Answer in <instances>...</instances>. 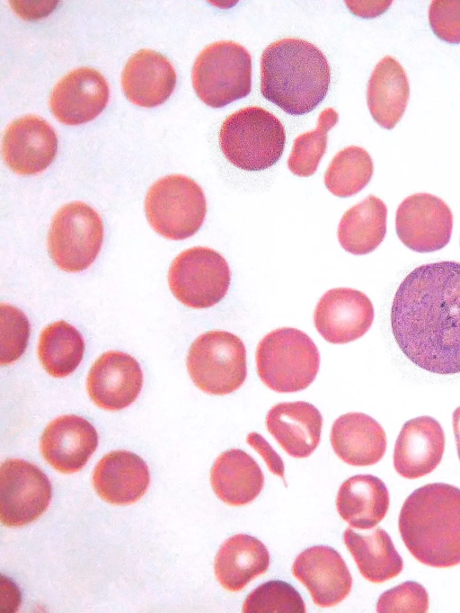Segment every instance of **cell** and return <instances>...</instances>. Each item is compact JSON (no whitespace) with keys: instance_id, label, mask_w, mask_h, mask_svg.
Segmentation results:
<instances>
[{"instance_id":"15","label":"cell","mask_w":460,"mask_h":613,"mask_svg":"<svg viewBox=\"0 0 460 613\" xmlns=\"http://www.w3.org/2000/svg\"><path fill=\"white\" fill-rule=\"evenodd\" d=\"M58 150L54 129L41 117L29 114L12 121L2 141L7 166L20 175L38 174L53 162Z\"/></svg>"},{"instance_id":"17","label":"cell","mask_w":460,"mask_h":613,"mask_svg":"<svg viewBox=\"0 0 460 613\" xmlns=\"http://www.w3.org/2000/svg\"><path fill=\"white\" fill-rule=\"evenodd\" d=\"M292 573L321 608L339 604L352 587L346 563L338 551L328 546H314L302 551L294 561Z\"/></svg>"},{"instance_id":"39","label":"cell","mask_w":460,"mask_h":613,"mask_svg":"<svg viewBox=\"0 0 460 613\" xmlns=\"http://www.w3.org/2000/svg\"><path fill=\"white\" fill-rule=\"evenodd\" d=\"M12 4L13 10L15 11L16 13H18L21 17L26 18V20H29L30 18L37 19L39 17L45 16L51 13V11L54 9L56 6L55 4H58L57 1L55 2H34V4H31V2H25L27 4H24L23 2H10ZM31 20V19H30Z\"/></svg>"},{"instance_id":"34","label":"cell","mask_w":460,"mask_h":613,"mask_svg":"<svg viewBox=\"0 0 460 613\" xmlns=\"http://www.w3.org/2000/svg\"><path fill=\"white\" fill-rule=\"evenodd\" d=\"M1 356L2 366L16 361L25 351L31 333L27 316L15 306L2 303Z\"/></svg>"},{"instance_id":"27","label":"cell","mask_w":460,"mask_h":613,"mask_svg":"<svg viewBox=\"0 0 460 613\" xmlns=\"http://www.w3.org/2000/svg\"><path fill=\"white\" fill-rule=\"evenodd\" d=\"M336 507L340 516L352 528L369 529L385 518L389 508V493L377 476L356 475L341 485Z\"/></svg>"},{"instance_id":"26","label":"cell","mask_w":460,"mask_h":613,"mask_svg":"<svg viewBox=\"0 0 460 613\" xmlns=\"http://www.w3.org/2000/svg\"><path fill=\"white\" fill-rule=\"evenodd\" d=\"M410 86L402 65L393 57H384L375 67L367 89V107L375 121L392 129L402 117Z\"/></svg>"},{"instance_id":"24","label":"cell","mask_w":460,"mask_h":613,"mask_svg":"<svg viewBox=\"0 0 460 613\" xmlns=\"http://www.w3.org/2000/svg\"><path fill=\"white\" fill-rule=\"evenodd\" d=\"M270 566V553L255 537L236 534L228 537L215 557L214 570L221 586L233 592L242 591Z\"/></svg>"},{"instance_id":"4","label":"cell","mask_w":460,"mask_h":613,"mask_svg":"<svg viewBox=\"0 0 460 613\" xmlns=\"http://www.w3.org/2000/svg\"><path fill=\"white\" fill-rule=\"evenodd\" d=\"M286 143L283 124L259 106H247L230 114L219 130L225 157L244 171H261L275 164Z\"/></svg>"},{"instance_id":"25","label":"cell","mask_w":460,"mask_h":613,"mask_svg":"<svg viewBox=\"0 0 460 613\" xmlns=\"http://www.w3.org/2000/svg\"><path fill=\"white\" fill-rule=\"evenodd\" d=\"M210 483L222 502L231 506H243L261 493L264 475L248 453L232 449L217 458L210 471Z\"/></svg>"},{"instance_id":"2","label":"cell","mask_w":460,"mask_h":613,"mask_svg":"<svg viewBox=\"0 0 460 613\" xmlns=\"http://www.w3.org/2000/svg\"><path fill=\"white\" fill-rule=\"evenodd\" d=\"M399 531L410 553L421 564L445 568L460 564V489L433 483L404 501Z\"/></svg>"},{"instance_id":"28","label":"cell","mask_w":460,"mask_h":613,"mask_svg":"<svg viewBox=\"0 0 460 613\" xmlns=\"http://www.w3.org/2000/svg\"><path fill=\"white\" fill-rule=\"evenodd\" d=\"M343 540L359 573L367 581L381 583L402 571V558L385 529L377 528L371 533L359 534L349 528Z\"/></svg>"},{"instance_id":"22","label":"cell","mask_w":460,"mask_h":613,"mask_svg":"<svg viewBox=\"0 0 460 613\" xmlns=\"http://www.w3.org/2000/svg\"><path fill=\"white\" fill-rule=\"evenodd\" d=\"M268 431L291 457H309L317 448L323 426L319 410L304 401L273 405L266 416Z\"/></svg>"},{"instance_id":"14","label":"cell","mask_w":460,"mask_h":613,"mask_svg":"<svg viewBox=\"0 0 460 613\" xmlns=\"http://www.w3.org/2000/svg\"><path fill=\"white\" fill-rule=\"evenodd\" d=\"M110 87L96 69L82 67L68 72L53 87L49 108L61 123L75 126L95 119L106 107Z\"/></svg>"},{"instance_id":"5","label":"cell","mask_w":460,"mask_h":613,"mask_svg":"<svg viewBox=\"0 0 460 613\" xmlns=\"http://www.w3.org/2000/svg\"><path fill=\"white\" fill-rule=\"evenodd\" d=\"M258 376L278 393L298 392L314 380L320 354L313 340L303 331L282 327L271 331L259 342L256 353Z\"/></svg>"},{"instance_id":"3","label":"cell","mask_w":460,"mask_h":613,"mask_svg":"<svg viewBox=\"0 0 460 613\" xmlns=\"http://www.w3.org/2000/svg\"><path fill=\"white\" fill-rule=\"evenodd\" d=\"M331 68L313 43L284 38L270 44L261 57V93L290 115L314 110L325 98Z\"/></svg>"},{"instance_id":"37","label":"cell","mask_w":460,"mask_h":613,"mask_svg":"<svg viewBox=\"0 0 460 613\" xmlns=\"http://www.w3.org/2000/svg\"><path fill=\"white\" fill-rule=\"evenodd\" d=\"M246 440L264 458L269 469L284 480L283 461L265 439L259 433L252 432Z\"/></svg>"},{"instance_id":"10","label":"cell","mask_w":460,"mask_h":613,"mask_svg":"<svg viewBox=\"0 0 460 613\" xmlns=\"http://www.w3.org/2000/svg\"><path fill=\"white\" fill-rule=\"evenodd\" d=\"M168 282L173 296L183 305L195 309L208 308L226 297L231 271L218 252L195 246L181 252L172 261Z\"/></svg>"},{"instance_id":"21","label":"cell","mask_w":460,"mask_h":613,"mask_svg":"<svg viewBox=\"0 0 460 613\" xmlns=\"http://www.w3.org/2000/svg\"><path fill=\"white\" fill-rule=\"evenodd\" d=\"M150 473L146 463L128 450L104 455L93 473V485L105 502L127 505L138 501L147 491Z\"/></svg>"},{"instance_id":"19","label":"cell","mask_w":460,"mask_h":613,"mask_svg":"<svg viewBox=\"0 0 460 613\" xmlns=\"http://www.w3.org/2000/svg\"><path fill=\"white\" fill-rule=\"evenodd\" d=\"M444 449L445 434L436 419H411L402 427L394 445V469L407 479L424 476L439 465Z\"/></svg>"},{"instance_id":"31","label":"cell","mask_w":460,"mask_h":613,"mask_svg":"<svg viewBox=\"0 0 460 613\" xmlns=\"http://www.w3.org/2000/svg\"><path fill=\"white\" fill-rule=\"evenodd\" d=\"M373 173V161L367 150L349 146L332 158L324 174V184L334 196L347 198L363 190Z\"/></svg>"},{"instance_id":"1","label":"cell","mask_w":460,"mask_h":613,"mask_svg":"<svg viewBox=\"0 0 460 613\" xmlns=\"http://www.w3.org/2000/svg\"><path fill=\"white\" fill-rule=\"evenodd\" d=\"M394 340L417 367L460 373V262L420 265L399 285L391 307Z\"/></svg>"},{"instance_id":"33","label":"cell","mask_w":460,"mask_h":613,"mask_svg":"<svg viewBox=\"0 0 460 613\" xmlns=\"http://www.w3.org/2000/svg\"><path fill=\"white\" fill-rule=\"evenodd\" d=\"M245 613H305V604L289 583L271 580L255 588L245 599Z\"/></svg>"},{"instance_id":"36","label":"cell","mask_w":460,"mask_h":613,"mask_svg":"<svg viewBox=\"0 0 460 613\" xmlns=\"http://www.w3.org/2000/svg\"><path fill=\"white\" fill-rule=\"evenodd\" d=\"M429 22L434 34L446 42L460 43V0H434L429 8Z\"/></svg>"},{"instance_id":"7","label":"cell","mask_w":460,"mask_h":613,"mask_svg":"<svg viewBox=\"0 0 460 613\" xmlns=\"http://www.w3.org/2000/svg\"><path fill=\"white\" fill-rule=\"evenodd\" d=\"M145 209L155 232L168 239L183 240L201 227L207 201L203 190L193 179L171 174L160 178L148 189Z\"/></svg>"},{"instance_id":"40","label":"cell","mask_w":460,"mask_h":613,"mask_svg":"<svg viewBox=\"0 0 460 613\" xmlns=\"http://www.w3.org/2000/svg\"><path fill=\"white\" fill-rule=\"evenodd\" d=\"M453 429L456 443L457 454L460 460V406L453 413Z\"/></svg>"},{"instance_id":"30","label":"cell","mask_w":460,"mask_h":613,"mask_svg":"<svg viewBox=\"0 0 460 613\" xmlns=\"http://www.w3.org/2000/svg\"><path fill=\"white\" fill-rule=\"evenodd\" d=\"M84 352L82 334L65 321L52 323L40 333L38 357L44 369L54 378L73 373L81 363Z\"/></svg>"},{"instance_id":"18","label":"cell","mask_w":460,"mask_h":613,"mask_svg":"<svg viewBox=\"0 0 460 613\" xmlns=\"http://www.w3.org/2000/svg\"><path fill=\"white\" fill-rule=\"evenodd\" d=\"M98 446V433L90 422L74 415H61L51 421L40 438L43 458L57 471H80Z\"/></svg>"},{"instance_id":"11","label":"cell","mask_w":460,"mask_h":613,"mask_svg":"<svg viewBox=\"0 0 460 613\" xmlns=\"http://www.w3.org/2000/svg\"><path fill=\"white\" fill-rule=\"evenodd\" d=\"M52 486L36 465L19 458L4 461L0 467V520L17 528L40 518L48 509Z\"/></svg>"},{"instance_id":"13","label":"cell","mask_w":460,"mask_h":613,"mask_svg":"<svg viewBox=\"0 0 460 613\" xmlns=\"http://www.w3.org/2000/svg\"><path fill=\"white\" fill-rule=\"evenodd\" d=\"M373 321L374 306L368 297L350 288H336L325 292L314 313L316 330L333 344L360 338Z\"/></svg>"},{"instance_id":"16","label":"cell","mask_w":460,"mask_h":613,"mask_svg":"<svg viewBox=\"0 0 460 613\" xmlns=\"http://www.w3.org/2000/svg\"><path fill=\"white\" fill-rule=\"evenodd\" d=\"M143 386V372L137 360L128 353L110 351L93 364L86 381L92 401L108 411L130 405Z\"/></svg>"},{"instance_id":"32","label":"cell","mask_w":460,"mask_h":613,"mask_svg":"<svg viewBox=\"0 0 460 613\" xmlns=\"http://www.w3.org/2000/svg\"><path fill=\"white\" fill-rule=\"evenodd\" d=\"M339 120L338 112L332 107L324 109L319 115L314 130L296 138L288 159V167L300 177L313 175L318 167L327 147V133Z\"/></svg>"},{"instance_id":"6","label":"cell","mask_w":460,"mask_h":613,"mask_svg":"<svg viewBox=\"0 0 460 613\" xmlns=\"http://www.w3.org/2000/svg\"><path fill=\"white\" fill-rule=\"evenodd\" d=\"M191 79L195 93L206 105L225 107L251 93L252 56L238 42H213L198 55Z\"/></svg>"},{"instance_id":"35","label":"cell","mask_w":460,"mask_h":613,"mask_svg":"<svg viewBox=\"0 0 460 613\" xmlns=\"http://www.w3.org/2000/svg\"><path fill=\"white\" fill-rule=\"evenodd\" d=\"M429 594L417 582L407 581L383 592L376 603L377 612H427Z\"/></svg>"},{"instance_id":"23","label":"cell","mask_w":460,"mask_h":613,"mask_svg":"<svg viewBox=\"0 0 460 613\" xmlns=\"http://www.w3.org/2000/svg\"><path fill=\"white\" fill-rule=\"evenodd\" d=\"M331 444L335 454L355 466L376 464L386 449L383 427L362 413H345L335 420L331 431Z\"/></svg>"},{"instance_id":"9","label":"cell","mask_w":460,"mask_h":613,"mask_svg":"<svg viewBox=\"0 0 460 613\" xmlns=\"http://www.w3.org/2000/svg\"><path fill=\"white\" fill-rule=\"evenodd\" d=\"M102 241L101 216L86 203L73 201L62 206L53 217L48 234V250L60 270L79 272L94 262Z\"/></svg>"},{"instance_id":"38","label":"cell","mask_w":460,"mask_h":613,"mask_svg":"<svg viewBox=\"0 0 460 613\" xmlns=\"http://www.w3.org/2000/svg\"><path fill=\"white\" fill-rule=\"evenodd\" d=\"M392 1H346L352 13L363 18H373L385 12Z\"/></svg>"},{"instance_id":"20","label":"cell","mask_w":460,"mask_h":613,"mask_svg":"<svg viewBox=\"0 0 460 613\" xmlns=\"http://www.w3.org/2000/svg\"><path fill=\"white\" fill-rule=\"evenodd\" d=\"M176 85V72L161 53L143 49L132 55L121 74L125 96L135 105L153 108L164 103Z\"/></svg>"},{"instance_id":"29","label":"cell","mask_w":460,"mask_h":613,"mask_svg":"<svg viewBox=\"0 0 460 613\" xmlns=\"http://www.w3.org/2000/svg\"><path fill=\"white\" fill-rule=\"evenodd\" d=\"M387 208L379 198L369 195L342 216L338 227L341 247L355 255L373 252L386 234Z\"/></svg>"},{"instance_id":"8","label":"cell","mask_w":460,"mask_h":613,"mask_svg":"<svg viewBox=\"0 0 460 613\" xmlns=\"http://www.w3.org/2000/svg\"><path fill=\"white\" fill-rule=\"evenodd\" d=\"M186 362L195 386L208 395L233 393L243 386L247 376L243 341L223 330L199 335L190 345Z\"/></svg>"},{"instance_id":"12","label":"cell","mask_w":460,"mask_h":613,"mask_svg":"<svg viewBox=\"0 0 460 613\" xmlns=\"http://www.w3.org/2000/svg\"><path fill=\"white\" fill-rule=\"evenodd\" d=\"M453 214L445 201L429 193H416L399 205L395 216L401 242L418 253L444 248L450 241Z\"/></svg>"}]
</instances>
